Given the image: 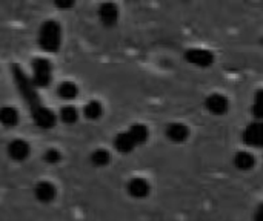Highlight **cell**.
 <instances>
[{
    "label": "cell",
    "instance_id": "21",
    "mask_svg": "<svg viewBox=\"0 0 263 221\" xmlns=\"http://www.w3.org/2000/svg\"><path fill=\"white\" fill-rule=\"evenodd\" d=\"M260 98H262V91H257L256 94V100H254V105H253V114L257 120L262 118V112H260Z\"/></svg>",
    "mask_w": 263,
    "mask_h": 221
},
{
    "label": "cell",
    "instance_id": "8",
    "mask_svg": "<svg viewBox=\"0 0 263 221\" xmlns=\"http://www.w3.org/2000/svg\"><path fill=\"white\" fill-rule=\"evenodd\" d=\"M29 145L25 140H12L8 145V155L14 160V162H23L29 157Z\"/></svg>",
    "mask_w": 263,
    "mask_h": 221
},
{
    "label": "cell",
    "instance_id": "6",
    "mask_svg": "<svg viewBox=\"0 0 263 221\" xmlns=\"http://www.w3.org/2000/svg\"><path fill=\"white\" fill-rule=\"evenodd\" d=\"M243 142L248 146L253 148H260L263 142V129L260 123H251L247 126V129L243 131Z\"/></svg>",
    "mask_w": 263,
    "mask_h": 221
},
{
    "label": "cell",
    "instance_id": "16",
    "mask_svg": "<svg viewBox=\"0 0 263 221\" xmlns=\"http://www.w3.org/2000/svg\"><path fill=\"white\" fill-rule=\"evenodd\" d=\"M83 114L88 120H99L103 114V106L100 102L97 100H91L85 105L83 108Z\"/></svg>",
    "mask_w": 263,
    "mask_h": 221
},
{
    "label": "cell",
    "instance_id": "10",
    "mask_svg": "<svg viewBox=\"0 0 263 221\" xmlns=\"http://www.w3.org/2000/svg\"><path fill=\"white\" fill-rule=\"evenodd\" d=\"M166 137L173 142V143H183L188 140L190 137V129L186 125L183 123H171L166 128Z\"/></svg>",
    "mask_w": 263,
    "mask_h": 221
},
{
    "label": "cell",
    "instance_id": "2",
    "mask_svg": "<svg viewBox=\"0 0 263 221\" xmlns=\"http://www.w3.org/2000/svg\"><path fill=\"white\" fill-rule=\"evenodd\" d=\"M62 43V29L59 22L46 20L39 34V45L45 52H57Z\"/></svg>",
    "mask_w": 263,
    "mask_h": 221
},
{
    "label": "cell",
    "instance_id": "18",
    "mask_svg": "<svg viewBox=\"0 0 263 221\" xmlns=\"http://www.w3.org/2000/svg\"><path fill=\"white\" fill-rule=\"evenodd\" d=\"M60 120L66 125H74L79 120V111L74 106H63L60 109Z\"/></svg>",
    "mask_w": 263,
    "mask_h": 221
},
{
    "label": "cell",
    "instance_id": "20",
    "mask_svg": "<svg viewBox=\"0 0 263 221\" xmlns=\"http://www.w3.org/2000/svg\"><path fill=\"white\" fill-rule=\"evenodd\" d=\"M45 162L46 163H49V165H57L60 160H62V155H60V152L57 151V149H48L46 152H45Z\"/></svg>",
    "mask_w": 263,
    "mask_h": 221
},
{
    "label": "cell",
    "instance_id": "14",
    "mask_svg": "<svg viewBox=\"0 0 263 221\" xmlns=\"http://www.w3.org/2000/svg\"><path fill=\"white\" fill-rule=\"evenodd\" d=\"M18 112L12 106L0 108V123L6 128H12L18 123Z\"/></svg>",
    "mask_w": 263,
    "mask_h": 221
},
{
    "label": "cell",
    "instance_id": "22",
    "mask_svg": "<svg viewBox=\"0 0 263 221\" xmlns=\"http://www.w3.org/2000/svg\"><path fill=\"white\" fill-rule=\"evenodd\" d=\"M55 6L60 9H71L74 6V2H55Z\"/></svg>",
    "mask_w": 263,
    "mask_h": 221
},
{
    "label": "cell",
    "instance_id": "7",
    "mask_svg": "<svg viewBox=\"0 0 263 221\" xmlns=\"http://www.w3.org/2000/svg\"><path fill=\"white\" fill-rule=\"evenodd\" d=\"M99 18L105 26H114L119 20V8L114 3H102L99 6Z\"/></svg>",
    "mask_w": 263,
    "mask_h": 221
},
{
    "label": "cell",
    "instance_id": "11",
    "mask_svg": "<svg viewBox=\"0 0 263 221\" xmlns=\"http://www.w3.org/2000/svg\"><path fill=\"white\" fill-rule=\"evenodd\" d=\"M128 192L133 198H145L149 194V183L145 178L136 177L128 183Z\"/></svg>",
    "mask_w": 263,
    "mask_h": 221
},
{
    "label": "cell",
    "instance_id": "23",
    "mask_svg": "<svg viewBox=\"0 0 263 221\" xmlns=\"http://www.w3.org/2000/svg\"><path fill=\"white\" fill-rule=\"evenodd\" d=\"M254 220L262 221V206H259V209H257V212H256V217H254Z\"/></svg>",
    "mask_w": 263,
    "mask_h": 221
},
{
    "label": "cell",
    "instance_id": "5",
    "mask_svg": "<svg viewBox=\"0 0 263 221\" xmlns=\"http://www.w3.org/2000/svg\"><path fill=\"white\" fill-rule=\"evenodd\" d=\"M205 106L206 109L214 114V115H223L228 112V108H230V103H228V98L222 94H211L206 97L205 100Z\"/></svg>",
    "mask_w": 263,
    "mask_h": 221
},
{
    "label": "cell",
    "instance_id": "17",
    "mask_svg": "<svg viewBox=\"0 0 263 221\" xmlns=\"http://www.w3.org/2000/svg\"><path fill=\"white\" fill-rule=\"evenodd\" d=\"M57 94L63 100H74L77 97V94H79V89H77L76 83H72V82H63L59 86Z\"/></svg>",
    "mask_w": 263,
    "mask_h": 221
},
{
    "label": "cell",
    "instance_id": "9",
    "mask_svg": "<svg viewBox=\"0 0 263 221\" xmlns=\"http://www.w3.org/2000/svg\"><path fill=\"white\" fill-rule=\"evenodd\" d=\"M34 195L40 203H51V202H54L57 191H55L54 185H51L49 182H40L34 188Z\"/></svg>",
    "mask_w": 263,
    "mask_h": 221
},
{
    "label": "cell",
    "instance_id": "15",
    "mask_svg": "<svg viewBox=\"0 0 263 221\" xmlns=\"http://www.w3.org/2000/svg\"><path fill=\"white\" fill-rule=\"evenodd\" d=\"M128 134L131 135V138H133V142L136 143V146H137V145L146 143V140H148V137H149L148 128H146L145 125H140V123H139V125H133V126L129 128Z\"/></svg>",
    "mask_w": 263,
    "mask_h": 221
},
{
    "label": "cell",
    "instance_id": "1",
    "mask_svg": "<svg viewBox=\"0 0 263 221\" xmlns=\"http://www.w3.org/2000/svg\"><path fill=\"white\" fill-rule=\"evenodd\" d=\"M11 69H12V77H14L15 86L20 91V94L23 95L26 105L29 106V109L32 112L34 123L39 128H42V129H51V128H54L55 126V115L46 106L42 105V102L39 98V94H37L34 85L26 77V74L23 72V69L18 65H12Z\"/></svg>",
    "mask_w": 263,
    "mask_h": 221
},
{
    "label": "cell",
    "instance_id": "12",
    "mask_svg": "<svg viewBox=\"0 0 263 221\" xmlns=\"http://www.w3.org/2000/svg\"><path fill=\"white\" fill-rule=\"evenodd\" d=\"M114 146L120 154H128L133 152L136 148V143L133 142L131 135L128 132H120L119 135H116L114 138Z\"/></svg>",
    "mask_w": 263,
    "mask_h": 221
},
{
    "label": "cell",
    "instance_id": "13",
    "mask_svg": "<svg viewBox=\"0 0 263 221\" xmlns=\"http://www.w3.org/2000/svg\"><path fill=\"white\" fill-rule=\"evenodd\" d=\"M254 165H256V158L250 152L242 151L234 155V166L240 171H250L254 168Z\"/></svg>",
    "mask_w": 263,
    "mask_h": 221
},
{
    "label": "cell",
    "instance_id": "3",
    "mask_svg": "<svg viewBox=\"0 0 263 221\" xmlns=\"http://www.w3.org/2000/svg\"><path fill=\"white\" fill-rule=\"evenodd\" d=\"M34 88H46L51 83V63L46 58H34L32 80Z\"/></svg>",
    "mask_w": 263,
    "mask_h": 221
},
{
    "label": "cell",
    "instance_id": "19",
    "mask_svg": "<svg viewBox=\"0 0 263 221\" xmlns=\"http://www.w3.org/2000/svg\"><path fill=\"white\" fill-rule=\"evenodd\" d=\"M109 160H111V155H109V152L105 151V149H97V151H94L92 155H91V163H92L94 166H97V168L106 166V165L109 163Z\"/></svg>",
    "mask_w": 263,
    "mask_h": 221
},
{
    "label": "cell",
    "instance_id": "4",
    "mask_svg": "<svg viewBox=\"0 0 263 221\" xmlns=\"http://www.w3.org/2000/svg\"><path fill=\"white\" fill-rule=\"evenodd\" d=\"M185 60L199 68H208L214 63V54L208 49L193 48L185 52Z\"/></svg>",
    "mask_w": 263,
    "mask_h": 221
}]
</instances>
